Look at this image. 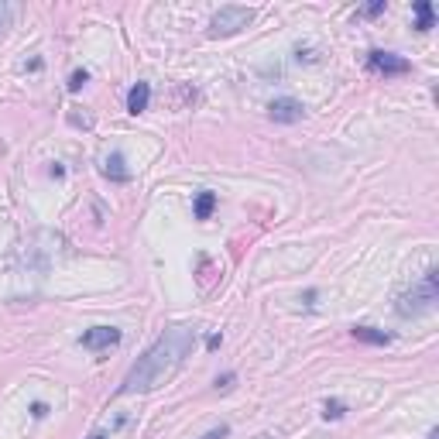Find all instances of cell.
I'll use <instances>...</instances> for the list:
<instances>
[{
  "label": "cell",
  "mask_w": 439,
  "mask_h": 439,
  "mask_svg": "<svg viewBox=\"0 0 439 439\" xmlns=\"http://www.w3.org/2000/svg\"><path fill=\"white\" fill-rule=\"evenodd\" d=\"M192 347H196V330H189V326H168L144 350V357L128 371V378L120 385V395H144V391H155L165 381H172L175 371L185 364V357L192 354Z\"/></svg>",
  "instance_id": "cell-1"
},
{
  "label": "cell",
  "mask_w": 439,
  "mask_h": 439,
  "mask_svg": "<svg viewBox=\"0 0 439 439\" xmlns=\"http://www.w3.org/2000/svg\"><path fill=\"white\" fill-rule=\"evenodd\" d=\"M436 302H439V271L429 268V271L422 275V282H415L409 292L398 295L395 312H398L402 319H412V316H422V312H433Z\"/></svg>",
  "instance_id": "cell-2"
},
{
  "label": "cell",
  "mask_w": 439,
  "mask_h": 439,
  "mask_svg": "<svg viewBox=\"0 0 439 439\" xmlns=\"http://www.w3.org/2000/svg\"><path fill=\"white\" fill-rule=\"evenodd\" d=\"M254 18H258V11H254V7H237V4H227V7H220V11L213 14V21H209V35H213V38L237 35L240 27H247Z\"/></svg>",
  "instance_id": "cell-3"
},
{
  "label": "cell",
  "mask_w": 439,
  "mask_h": 439,
  "mask_svg": "<svg viewBox=\"0 0 439 439\" xmlns=\"http://www.w3.org/2000/svg\"><path fill=\"white\" fill-rule=\"evenodd\" d=\"M367 69L378 73V76H409V73H412V62L398 52L374 49V52H367Z\"/></svg>",
  "instance_id": "cell-4"
},
{
  "label": "cell",
  "mask_w": 439,
  "mask_h": 439,
  "mask_svg": "<svg viewBox=\"0 0 439 439\" xmlns=\"http://www.w3.org/2000/svg\"><path fill=\"white\" fill-rule=\"evenodd\" d=\"M268 117L275 124H299L306 117V106L299 104V100H292V97H278V100L268 104Z\"/></svg>",
  "instance_id": "cell-5"
},
{
  "label": "cell",
  "mask_w": 439,
  "mask_h": 439,
  "mask_svg": "<svg viewBox=\"0 0 439 439\" xmlns=\"http://www.w3.org/2000/svg\"><path fill=\"white\" fill-rule=\"evenodd\" d=\"M79 343L86 350H110V347L120 343V330L117 326H93V330H86V333L79 336Z\"/></svg>",
  "instance_id": "cell-6"
},
{
  "label": "cell",
  "mask_w": 439,
  "mask_h": 439,
  "mask_svg": "<svg viewBox=\"0 0 439 439\" xmlns=\"http://www.w3.org/2000/svg\"><path fill=\"white\" fill-rule=\"evenodd\" d=\"M104 175H106L110 182H130V168H128V161H124V155H120V152L106 155V161H104Z\"/></svg>",
  "instance_id": "cell-7"
},
{
  "label": "cell",
  "mask_w": 439,
  "mask_h": 439,
  "mask_svg": "<svg viewBox=\"0 0 439 439\" xmlns=\"http://www.w3.org/2000/svg\"><path fill=\"white\" fill-rule=\"evenodd\" d=\"M148 104H152V86L148 82H134L128 93V110L130 113H144Z\"/></svg>",
  "instance_id": "cell-8"
},
{
  "label": "cell",
  "mask_w": 439,
  "mask_h": 439,
  "mask_svg": "<svg viewBox=\"0 0 439 439\" xmlns=\"http://www.w3.org/2000/svg\"><path fill=\"white\" fill-rule=\"evenodd\" d=\"M350 333H354V340L371 343V347H388V343H391V333H385V330H374V326H354Z\"/></svg>",
  "instance_id": "cell-9"
},
{
  "label": "cell",
  "mask_w": 439,
  "mask_h": 439,
  "mask_svg": "<svg viewBox=\"0 0 439 439\" xmlns=\"http://www.w3.org/2000/svg\"><path fill=\"white\" fill-rule=\"evenodd\" d=\"M213 209H216V192H209V189L196 192V203H192V216H196V220H209V216H213Z\"/></svg>",
  "instance_id": "cell-10"
},
{
  "label": "cell",
  "mask_w": 439,
  "mask_h": 439,
  "mask_svg": "<svg viewBox=\"0 0 439 439\" xmlns=\"http://www.w3.org/2000/svg\"><path fill=\"white\" fill-rule=\"evenodd\" d=\"M436 25V11H433V4L429 0H415V31H429V27Z\"/></svg>",
  "instance_id": "cell-11"
},
{
  "label": "cell",
  "mask_w": 439,
  "mask_h": 439,
  "mask_svg": "<svg viewBox=\"0 0 439 439\" xmlns=\"http://www.w3.org/2000/svg\"><path fill=\"white\" fill-rule=\"evenodd\" d=\"M128 422H130V419H128V415H124V419H120L117 426H106V429H97V433H93V436H89V439H113V436H117V429H124Z\"/></svg>",
  "instance_id": "cell-12"
},
{
  "label": "cell",
  "mask_w": 439,
  "mask_h": 439,
  "mask_svg": "<svg viewBox=\"0 0 439 439\" xmlns=\"http://www.w3.org/2000/svg\"><path fill=\"white\" fill-rule=\"evenodd\" d=\"M86 82H89V73H86V69H76V73L69 76V93H79Z\"/></svg>",
  "instance_id": "cell-13"
},
{
  "label": "cell",
  "mask_w": 439,
  "mask_h": 439,
  "mask_svg": "<svg viewBox=\"0 0 439 439\" xmlns=\"http://www.w3.org/2000/svg\"><path fill=\"white\" fill-rule=\"evenodd\" d=\"M11 21H14V4H4V0H0V35L11 27Z\"/></svg>",
  "instance_id": "cell-14"
},
{
  "label": "cell",
  "mask_w": 439,
  "mask_h": 439,
  "mask_svg": "<svg viewBox=\"0 0 439 439\" xmlns=\"http://www.w3.org/2000/svg\"><path fill=\"white\" fill-rule=\"evenodd\" d=\"M385 0H374V4H367V7H361V11H357V14H361V18H378V14H385Z\"/></svg>",
  "instance_id": "cell-15"
},
{
  "label": "cell",
  "mask_w": 439,
  "mask_h": 439,
  "mask_svg": "<svg viewBox=\"0 0 439 439\" xmlns=\"http://www.w3.org/2000/svg\"><path fill=\"white\" fill-rule=\"evenodd\" d=\"M343 412H347L343 402H326V405H323V419H340Z\"/></svg>",
  "instance_id": "cell-16"
},
{
  "label": "cell",
  "mask_w": 439,
  "mask_h": 439,
  "mask_svg": "<svg viewBox=\"0 0 439 439\" xmlns=\"http://www.w3.org/2000/svg\"><path fill=\"white\" fill-rule=\"evenodd\" d=\"M203 439H230V426H216V429H209Z\"/></svg>",
  "instance_id": "cell-17"
},
{
  "label": "cell",
  "mask_w": 439,
  "mask_h": 439,
  "mask_svg": "<svg viewBox=\"0 0 439 439\" xmlns=\"http://www.w3.org/2000/svg\"><path fill=\"white\" fill-rule=\"evenodd\" d=\"M295 62H316V52L312 49H295Z\"/></svg>",
  "instance_id": "cell-18"
},
{
  "label": "cell",
  "mask_w": 439,
  "mask_h": 439,
  "mask_svg": "<svg viewBox=\"0 0 439 439\" xmlns=\"http://www.w3.org/2000/svg\"><path fill=\"white\" fill-rule=\"evenodd\" d=\"M31 415H35V419H45V415H49V405H45V402H31Z\"/></svg>",
  "instance_id": "cell-19"
},
{
  "label": "cell",
  "mask_w": 439,
  "mask_h": 439,
  "mask_svg": "<svg viewBox=\"0 0 439 439\" xmlns=\"http://www.w3.org/2000/svg\"><path fill=\"white\" fill-rule=\"evenodd\" d=\"M230 385H233V371H227V374L216 378V388H230Z\"/></svg>",
  "instance_id": "cell-20"
},
{
  "label": "cell",
  "mask_w": 439,
  "mask_h": 439,
  "mask_svg": "<svg viewBox=\"0 0 439 439\" xmlns=\"http://www.w3.org/2000/svg\"><path fill=\"white\" fill-rule=\"evenodd\" d=\"M220 343H223V336H220V333H213V336H209V340H206V347H209V350H216Z\"/></svg>",
  "instance_id": "cell-21"
},
{
  "label": "cell",
  "mask_w": 439,
  "mask_h": 439,
  "mask_svg": "<svg viewBox=\"0 0 439 439\" xmlns=\"http://www.w3.org/2000/svg\"><path fill=\"white\" fill-rule=\"evenodd\" d=\"M426 439H439V429H436V426L429 429V436H426Z\"/></svg>",
  "instance_id": "cell-22"
}]
</instances>
